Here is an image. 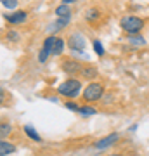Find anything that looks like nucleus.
<instances>
[{"mask_svg": "<svg viewBox=\"0 0 149 156\" xmlns=\"http://www.w3.org/2000/svg\"><path fill=\"white\" fill-rule=\"evenodd\" d=\"M128 42L132 45H146V38L142 35H132V37H128Z\"/></svg>", "mask_w": 149, "mask_h": 156, "instance_id": "4be33fe9", "label": "nucleus"}, {"mask_svg": "<svg viewBox=\"0 0 149 156\" xmlns=\"http://www.w3.org/2000/svg\"><path fill=\"white\" fill-rule=\"evenodd\" d=\"M120 139H122V134H120V132H111V134L94 140V142H92V147L97 149V151H104V149H108V147H111V146L118 144Z\"/></svg>", "mask_w": 149, "mask_h": 156, "instance_id": "39448f33", "label": "nucleus"}, {"mask_svg": "<svg viewBox=\"0 0 149 156\" xmlns=\"http://www.w3.org/2000/svg\"><path fill=\"white\" fill-rule=\"evenodd\" d=\"M55 37H57V35H49V37H45L44 44H42V49H45L47 52H50V56H52V47H54Z\"/></svg>", "mask_w": 149, "mask_h": 156, "instance_id": "6ab92c4d", "label": "nucleus"}, {"mask_svg": "<svg viewBox=\"0 0 149 156\" xmlns=\"http://www.w3.org/2000/svg\"><path fill=\"white\" fill-rule=\"evenodd\" d=\"M82 68H83V64L78 59H75V57H62L61 69L68 76H76V75H80L82 73Z\"/></svg>", "mask_w": 149, "mask_h": 156, "instance_id": "423d86ee", "label": "nucleus"}, {"mask_svg": "<svg viewBox=\"0 0 149 156\" xmlns=\"http://www.w3.org/2000/svg\"><path fill=\"white\" fill-rule=\"evenodd\" d=\"M101 17H102V12H101L99 7H95V5H90L87 11H85V14H83V19H85V23H88V24L99 23Z\"/></svg>", "mask_w": 149, "mask_h": 156, "instance_id": "6e6552de", "label": "nucleus"}, {"mask_svg": "<svg viewBox=\"0 0 149 156\" xmlns=\"http://www.w3.org/2000/svg\"><path fill=\"white\" fill-rule=\"evenodd\" d=\"M66 45L68 49L71 52H76V54H83L85 52V47H87V37L82 33V31H71L68 35V40H66Z\"/></svg>", "mask_w": 149, "mask_h": 156, "instance_id": "20e7f679", "label": "nucleus"}, {"mask_svg": "<svg viewBox=\"0 0 149 156\" xmlns=\"http://www.w3.org/2000/svg\"><path fill=\"white\" fill-rule=\"evenodd\" d=\"M80 76H82L83 80H87V82H94V80L99 78V68L94 66V64H83Z\"/></svg>", "mask_w": 149, "mask_h": 156, "instance_id": "1a4fd4ad", "label": "nucleus"}, {"mask_svg": "<svg viewBox=\"0 0 149 156\" xmlns=\"http://www.w3.org/2000/svg\"><path fill=\"white\" fill-rule=\"evenodd\" d=\"M0 5L9 9V11H16L19 5V0H0Z\"/></svg>", "mask_w": 149, "mask_h": 156, "instance_id": "aec40b11", "label": "nucleus"}, {"mask_svg": "<svg viewBox=\"0 0 149 156\" xmlns=\"http://www.w3.org/2000/svg\"><path fill=\"white\" fill-rule=\"evenodd\" d=\"M4 19H5L9 24H12V26H19V24H24V23L30 19V16H28L26 11L16 9V11L11 12V14H4Z\"/></svg>", "mask_w": 149, "mask_h": 156, "instance_id": "0eeeda50", "label": "nucleus"}, {"mask_svg": "<svg viewBox=\"0 0 149 156\" xmlns=\"http://www.w3.org/2000/svg\"><path fill=\"white\" fill-rule=\"evenodd\" d=\"M106 85L104 82H99V80H94V82H88L85 85V89L82 90V101L83 102H88V104H94V102H99L102 99V95L106 94Z\"/></svg>", "mask_w": 149, "mask_h": 156, "instance_id": "7ed1b4c3", "label": "nucleus"}, {"mask_svg": "<svg viewBox=\"0 0 149 156\" xmlns=\"http://www.w3.org/2000/svg\"><path fill=\"white\" fill-rule=\"evenodd\" d=\"M146 19L137 14H123L120 17V28L127 37H132V35H142L144 28H146Z\"/></svg>", "mask_w": 149, "mask_h": 156, "instance_id": "f257e3e1", "label": "nucleus"}, {"mask_svg": "<svg viewBox=\"0 0 149 156\" xmlns=\"http://www.w3.org/2000/svg\"><path fill=\"white\" fill-rule=\"evenodd\" d=\"M113 101H115V95H113V92H108V90H106V94L102 95V99H101L99 102H102L104 106H108V104H113Z\"/></svg>", "mask_w": 149, "mask_h": 156, "instance_id": "5701e85b", "label": "nucleus"}, {"mask_svg": "<svg viewBox=\"0 0 149 156\" xmlns=\"http://www.w3.org/2000/svg\"><path fill=\"white\" fill-rule=\"evenodd\" d=\"M78 115L82 118H90V116H95L97 115V108H94L92 104H88V102H85V104H82L80 106V109H78Z\"/></svg>", "mask_w": 149, "mask_h": 156, "instance_id": "ddd939ff", "label": "nucleus"}, {"mask_svg": "<svg viewBox=\"0 0 149 156\" xmlns=\"http://www.w3.org/2000/svg\"><path fill=\"white\" fill-rule=\"evenodd\" d=\"M68 49L66 45V40L62 38V37H55V42H54V47H52V56L55 57H61L64 54V50Z\"/></svg>", "mask_w": 149, "mask_h": 156, "instance_id": "9b49d317", "label": "nucleus"}, {"mask_svg": "<svg viewBox=\"0 0 149 156\" xmlns=\"http://www.w3.org/2000/svg\"><path fill=\"white\" fill-rule=\"evenodd\" d=\"M54 14L57 17H71L73 16V9L71 5H66V4H61L54 9Z\"/></svg>", "mask_w": 149, "mask_h": 156, "instance_id": "2eb2a0df", "label": "nucleus"}, {"mask_svg": "<svg viewBox=\"0 0 149 156\" xmlns=\"http://www.w3.org/2000/svg\"><path fill=\"white\" fill-rule=\"evenodd\" d=\"M23 132H24V135H26L30 140H33V142H42V135L35 130V127H31V125H24L23 127Z\"/></svg>", "mask_w": 149, "mask_h": 156, "instance_id": "4468645a", "label": "nucleus"}, {"mask_svg": "<svg viewBox=\"0 0 149 156\" xmlns=\"http://www.w3.org/2000/svg\"><path fill=\"white\" fill-rule=\"evenodd\" d=\"M71 23V17H57L54 23H52V26L49 28V33L50 35H55L57 31H61V30H64Z\"/></svg>", "mask_w": 149, "mask_h": 156, "instance_id": "9d476101", "label": "nucleus"}, {"mask_svg": "<svg viewBox=\"0 0 149 156\" xmlns=\"http://www.w3.org/2000/svg\"><path fill=\"white\" fill-rule=\"evenodd\" d=\"M64 108H66V109H69V111H73V113H78L80 104H78V102H75V99H66V101H64Z\"/></svg>", "mask_w": 149, "mask_h": 156, "instance_id": "412c9836", "label": "nucleus"}, {"mask_svg": "<svg viewBox=\"0 0 149 156\" xmlns=\"http://www.w3.org/2000/svg\"><path fill=\"white\" fill-rule=\"evenodd\" d=\"M108 156H128V154H125V153H113V154H108Z\"/></svg>", "mask_w": 149, "mask_h": 156, "instance_id": "bb28decb", "label": "nucleus"}, {"mask_svg": "<svg viewBox=\"0 0 149 156\" xmlns=\"http://www.w3.org/2000/svg\"><path fill=\"white\" fill-rule=\"evenodd\" d=\"M78 0H61V4H66V5H75Z\"/></svg>", "mask_w": 149, "mask_h": 156, "instance_id": "a878e982", "label": "nucleus"}, {"mask_svg": "<svg viewBox=\"0 0 149 156\" xmlns=\"http://www.w3.org/2000/svg\"><path fill=\"white\" fill-rule=\"evenodd\" d=\"M7 99H9V94L4 90V87H0V106H2V104H5Z\"/></svg>", "mask_w": 149, "mask_h": 156, "instance_id": "393cba45", "label": "nucleus"}, {"mask_svg": "<svg viewBox=\"0 0 149 156\" xmlns=\"http://www.w3.org/2000/svg\"><path fill=\"white\" fill-rule=\"evenodd\" d=\"M14 132V128L9 122H0V140L2 139H7L9 135Z\"/></svg>", "mask_w": 149, "mask_h": 156, "instance_id": "f3484780", "label": "nucleus"}, {"mask_svg": "<svg viewBox=\"0 0 149 156\" xmlns=\"http://www.w3.org/2000/svg\"><path fill=\"white\" fill-rule=\"evenodd\" d=\"M92 49H94L95 56L101 57V59L106 56V49H104V45H102V42H101V40H97V38L92 40Z\"/></svg>", "mask_w": 149, "mask_h": 156, "instance_id": "a211bd4d", "label": "nucleus"}, {"mask_svg": "<svg viewBox=\"0 0 149 156\" xmlns=\"http://www.w3.org/2000/svg\"><path fill=\"white\" fill-rule=\"evenodd\" d=\"M82 90H83L82 80L76 76H69L57 85L55 92H57V95H61L64 99H76L78 95H82Z\"/></svg>", "mask_w": 149, "mask_h": 156, "instance_id": "f03ea898", "label": "nucleus"}, {"mask_svg": "<svg viewBox=\"0 0 149 156\" xmlns=\"http://www.w3.org/2000/svg\"><path fill=\"white\" fill-rule=\"evenodd\" d=\"M21 40V33L17 31L16 28H11L5 31V42L7 44H17Z\"/></svg>", "mask_w": 149, "mask_h": 156, "instance_id": "dca6fc26", "label": "nucleus"}, {"mask_svg": "<svg viewBox=\"0 0 149 156\" xmlns=\"http://www.w3.org/2000/svg\"><path fill=\"white\" fill-rule=\"evenodd\" d=\"M17 151L16 144L9 142L7 139H2L0 140V156H9V154H14Z\"/></svg>", "mask_w": 149, "mask_h": 156, "instance_id": "f8f14e48", "label": "nucleus"}, {"mask_svg": "<svg viewBox=\"0 0 149 156\" xmlns=\"http://www.w3.org/2000/svg\"><path fill=\"white\" fill-rule=\"evenodd\" d=\"M49 56H50V52H47L45 49H40L38 50V62L40 64H45L47 59H49Z\"/></svg>", "mask_w": 149, "mask_h": 156, "instance_id": "b1692460", "label": "nucleus"}]
</instances>
